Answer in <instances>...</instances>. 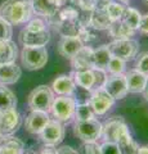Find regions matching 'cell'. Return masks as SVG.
<instances>
[{"instance_id": "obj_1", "label": "cell", "mask_w": 148, "mask_h": 154, "mask_svg": "<svg viewBox=\"0 0 148 154\" xmlns=\"http://www.w3.org/2000/svg\"><path fill=\"white\" fill-rule=\"evenodd\" d=\"M34 16L30 0H7L0 5V18L12 26L23 25Z\"/></svg>"}, {"instance_id": "obj_2", "label": "cell", "mask_w": 148, "mask_h": 154, "mask_svg": "<svg viewBox=\"0 0 148 154\" xmlns=\"http://www.w3.org/2000/svg\"><path fill=\"white\" fill-rule=\"evenodd\" d=\"M76 103L77 102L74 99L72 95H58L53 99L49 112L57 121L62 123H70L75 117Z\"/></svg>"}, {"instance_id": "obj_3", "label": "cell", "mask_w": 148, "mask_h": 154, "mask_svg": "<svg viewBox=\"0 0 148 154\" xmlns=\"http://www.w3.org/2000/svg\"><path fill=\"white\" fill-rule=\"evenodd\" d=\"M22 66L28 71L41 69L48 62V50L45 46H23L21 51Z\"/></svg>"}, {"instance_id": "obj_4", "label": "cell", "mask_w": 148, "mask_h": 154, "mask_svg": "<svg viewBox=\"0 0 148 154\" xmlns=\"http://www.w3.org/2000/svg\"><path fill=\"white\" fill-rule=\"evenodd\" d=\"M54 99V93L46 85H39L30 93L27 99L28 107L31 110H44L49 112Z\"/></svg>"}, {"instance_id": "obj_5", "label": "cell", "mask_w": 148, "mask_h": 154, "mask_svg": "<svg viewBox=\"0 0 148 154\" xmlns=\"http://www.w3.org/2000/svg\"><path fill=\"white\" fill-rule=\"evenodd\" d=\"M74 132L84 143L98 141L102 136V123L95 117L87 121H75Z\"/></svg>"}, {"instance_id": "obj_6", "label": "cell", "mask_w": 148, "mask_h": 154, "mask_svg": "<svg viewBox=\"0 0 148 154\" xmlns=\"http://www.w3.org/2000/svg\"><path fill=\"white\" fill-rule=\"evenodd\" d=\"M107 46L112 57H117L125 62L133 60L139 51V42L134 38L112 40Z\"/></svg>"}, {"instance_id": "obj_7", "label": "cell", "mask_w": 148, "mask_h": 154, "mask_svg": "<svg viewBox=\"0 0 148 154\" xmlns=\"http://www.w3.org/2000/svg\"><path fill=\"white\" fill-rule=\"evenodd\" d=\"M115 100L103 88H97L90 91V98L88 100L89 105L92 107L93 112L97 116H104L109 109L113 107Z\"/></svg>"}, {"instance_id": "obj_8", "label": "cell", "mask_w": 148, "mask_h": 154, "mask_svg": "<svg viewBox=\"0 0 148 154\" xmlns=\"http://www.w3.org/2000/svg\"><path fill=\"white\" fill-rule=\"evenodd\" d=\"M41 141L45 145L49 146H55L61 144L65 139V127L62 122L57 121V119H52L46 123V126L43 128V131L39 134Z\"/></svg>"}, {"instance_id": "obj_9", "label": "cell", "mask_w": 148, "mask_h": 154, "mask_svg": "<svg viewBox=\"0 0 148 154\" xmlns=\"http://www.w3.org/2000/svg\"><path fill=\"white\" fill-rule=\"evenodd\" d=\"M129 132V127L122 117H113L102 125V136L104 141L117 143L121 135Z\"/></svg>"}, {"instance_id": "obj_10", "label": "cell", "mask_w": 148, "mask_h": 154, "mask_svg": "<svg viewBox=\"0 0 148 154\" xmlns=\"http://www.w3.org/2000/svg\"><path fill=\"white\" fill-rule=\"evenodd\" d=\"M22 118L16 108L0 110V134L3 136L13 135L21 127Z\"/></svg>"}, {"instance_id": "obj_11", "label": "cell", "mask_w": 148, "mask_h": 154, "mask_svg": "<svg viewBox=\"0 0 148 154\" xmlns=\"http://www.w3.org/2000/svg\"><path fill=\"white\" fill-rule=\"evenodd\" d=\"M103 89L112 96L115 100H121L128 95V85L125 73L120 75H109L106 80Z\"/></svg>"}, {"instance_id": "obj_12", "label": "cell", "mask_w": 148, "mask_h": 154, "mask_svg": "<svg viewBox=\"0 0 148 154\" xmlns=\"http://www.w3.org/2000/svg\"><path fill=\"white\" fill-rule=\"evenodd\" d=\"M50 41L49 30L43 31H28L26 28L20 32V42L23 46H46Z\"/></svg>"}, {"instance_id": "obj_13", "label": "cell", "mask_w": 148, "mask_h": 154, "mask_svg": "<svg viewBox=\"0 0 148 154\" xmlns=\"http://www.w3.org/2000/svg\"><path fill=\"white\" fill-rule=\"evenodd\" d=\"M30 3L34 14L44 18L45 21L50 19L61 7H63L59 0H30Z\"/></svg>"}, {"instance_id": "obj_14", "label": "cell", "mask_w": 148, "mask_h": 154, "mask_svg": "<svg viewBox=\"0 0 148 154\" xmlns=\"http://www.w3.org/2000/svg\"><path fill=\"white\" fill-rule=\"evenodd\" d=\"M50 121L49 112L44 110H31V113L26 118V131L32 135H39L43 128L46 126V123Z\"/></svg>"}, {"instance_id": "obj_15", "label": "cell", "mask_w": 148, "mask_h": 154, "mask_svg": "<svg viewBox=\"0 0 148 154\" xmlns=\"http://www.w3.org/2000/svg\"><path fill=\"white\" fill-rule=\"evenodd\" d=\"M70 60L74 71H84L93 68V48L84 45Z\"/></svg>"}, {"instance_id": "obj_16", "label": "cell", "mask_w": 148, "mask_h": 154, "mask_svg": "<svg viewBox=\"0 0 148 154\" xmlns=\"http://www.w3.org/2000/svg\"><path fill=\"white\" fill-rule=\"evenodd\" d=\"M84 46V44L81 42V40L77 36H61V40L58 42V53L59 54L66 58V59H71L76 53H77L81 48Z\"/></svg>"}, {"instance_id": "obj_17", "label": "cell", "mask_w": 148, "mask_h": 154, "mask_svg": "<svg viewBox=\"0 0 148 154\" xmlns=\"http://www.w3.org/2000/svg\"><path fill=\"white\" fill-rule=\"evenodd\" d=\"M22 76L21 67L14 63L0 64V84L2 85H12L16 84Z\"/></svg>"}, {"instance_id": "obj_18", "label": "cell", "mask_w": 148, "mask_h": 154, "mask_svg": "<svg viewBox=\"0 0 148 154\" xmlns=\"http://www.w3.org/2000/svg\"><path fill=\"white\" fill-rule=\"evenodd\" d=\"M50 89L57 95H74L76 90V85L74 82L72 76L61 75L53 81Z\"/></svg>"}, {"instance_id": "obj_19", "label": "cell", "mask_w": 148, "mask_h": 154, "mask_svg": "<svg viewBox=\"0 0 148 154\" xmlns=\"http://www.w3.org/2000/svg\"><path fill=\"white\" fill-rule=\"evenodd\" d=\"M125 77H126V85L129 93L133 94L143 93V89H144L147 81V76L144 73H142V72L137 69H131L128 73H125Z\"/></svg>"}, {"instance_id": "obj_20", "label": "cell", "mask_w": 148, "mask_h": 154, "mask_svg": "<svg viewBox=\"0 0 148 154\" xmlns=\"http://www.w3.org/2000/svg\"><path fill=\"white\" fill-rule=\"evenodd\" d=\"M53 27L61 36H77L81 25L79 19H61L57 23H54Z\"/></svg>"}, {"instance_id": "obj_21", "label": "cell", "mask_w": 148, "mask_h": 154, "mask_svg": "<svg viewBox=\"0 0 148 154\" xmlns=\"http://www.w3.org/2000/svg\"><path fill=\"white\" fill-rule=\"evenodd\" d=\"M109 36L113 37V40H125V38H133L135 31L131 30L129 26H126L121 19L120 21L112 22L107 28Z\"/></svg>"}, {"instance_id": "obj_22", "label": "cell", "mask_w": 148, "mask_h": 154, "mask_svg": "<svg viewBox=\"0 0 148 154\" xmlns=\"http://www.w3.org/2000/svg\"><path fill=\"white\" fill-rule=\"evenodd\" d=\"M18 57V48L12 40L0 41V64L14 63Z\"/></svg>"}, {"instance_id": "obj_23", "label": "cell", "mask_w": 148, "mask_h": 154, "mask_svg": "<svg viewBox=\"0 0 148 154\" xmlns=\"http://www.w3.org/2000/svg\"><path fill=\"white\" fill-rule=\"evenodd\" d=\"M23 150H25L23 143L12 135L4 136L0 144V154H22Z\"/></svg>"}, {"instance_id": "obj_24", "label": "cell", "mask_w": 148, "mask_h": 154, "mask_svg": "<svg viewBox=\"0 0 148 154\" xmlns=\"http://www.w3.org/2000/svg\"><path fill=\"white\" fill-rule=\"evenodd\" d=\"M111 19L108 18L107 13L104 9H95L90 13V19H89V26L93 27L95 31H102L107 30L111 25Z\"/></svg>"}, {"instance_id": "obj_25", "label": "cell", "mask_w": 148, "mask_h": 154, "mask_svg": "<svg viewBox=\"0 0 148 154\" xmlns=\"http://www.w3.org/2000/svg\"><path fill=\"white\" fill-rule=\"evenodd\" d=\"M72 79L76 86L92 91L93 89V84H94V75H93V69H84V71H74L72 72Z\"/></svg>"}, {"instance_id": "obj_26", "label": "cell", "mask_w": 148, "mask_h": 154, "mask_svg": "<svg viewBox=\"0 0 148 154\" xmlns=\"http://www.w3.org/2000/svg\"><path fill=\"white\" fill-rule=\"evenodd\" d=\"M116 144H117L118 149H120L121 154H138V152H139V145H138L137 141L131 137L130 131L121 135Z\"/></svg>"}, {"instance_id": "obj_27", "label": "cell", "mask_w": 148, "mask_h": 154, "mask_svg": "<svg viewBox=\"0 0 148 154\" xmlns=\"http://www.w3.org/2000/svg\"><path fill=\"white\" fill-rule=\"evenodd\" d=\"M111 53L108 50L107 45H102L93 49V68H104L111 59Z\"/></svg>"}, {"instance_id": "obj_28", "label": "cell", "mask_w": 148, "mask_h": 154, "mask_svg": "<svg viewBox=\"0 0 148 154\" xmlns=\"http://www.w3.org/2000/svg\"><path fill=\"white\" fill-rule=\"evenodd\" d=\"M17 107V96L7 85L0 84V110H7Z\"/></svg>"}, {"instance_id": "obj_29", "label": "cell", "mask_w": 148, "mask_h": 154, "mask_svg": "<svg viewBox=\"0 0 148 154\" xmlns=\"http://www.w3.org/2000/svg\"><path fill=\"white\" fill-rule=\"evenodd\" d=\"M140 17L142 14L138 9L133 8V7H126L125 8V12L122 14V18L121 21L125 23L126 26H129L131 30L137 31L138 27H139V22H140Z\"/></svg>"}, {"instance_id": "obj_30", "label": "cell", "mask_w": 148, "mask_h": 154, "mask_svg": "<svg viewBox=\"0 0 148 154\" xmlns=\"http://www.w3.org/2000/svg\"><path fill=\"white\" fill-rule=\"evenodd\" d=\"M125 4H121L118 2H113V0H109L108 4L104 8L106 11L108 18L111 19V22H115V21H120L122 18V14L125 12Z\"/></svg>"}, {"instance_id": "obj_31", "label": "cell", "mask_w": 148, "mask_h": 154, "mask_svg": "<svg viewBox=\"0 0 148 154\" xmlns=\"http://www.w3.org/2000/svg\"><path fill=\"white\" fill-rule=\"evenodd\" d=\"M95 117L92 107L89 105L88 102L85 103H76L75 108V121H87V119H92Z\"/></svg>"}, {"instance_id": "obj_32", "label": "cell", "mask_w": 148, "mask_h": 154, "mask_svg": "<svg viewBox=\"0 0 148 154\" xmlns=\"http://www.w3.org/2000/svg\"><path fill=\"white\" fill-rule=\"evenodd\" d=\"M125 60L120 59L117 57H111L109 59L108 64L106 67V71L107 73L109 75H120V73H124L125 72Z\"/></svg>"}, {"instance_id": "obj_33", "label": "cell", "mask_w": 148, "mask_h": 154, "mask_svg": "<svg viewBox=\"0 0 148 154\" xmlns=\"http://www.w3.org/2000/svg\"><path fill=\"white\" fill-rule=\"evenodd\" d=\"M77 37L80 38L84 45L90 44V42H93L94 40H97V31H95L93 27H90L89 25L88 26H81Z\"/></svg>"}, {"instance_id": "obj_34", "label": "cell", "mask_w": 148, "mask_h": 154, "mask_svg": "<svg viewBox=\"0 0 148 154\" xmlns=\"http://www.w3.org/2000/svg\"><path fill=\"white\" fill-rule=\"evenodd\" d=\"M46 26H48V22L44 18H41L39 16H36V17L32 16L30 18V21L26 22L25 28L28 31H43V30H46L48 28Z\"/></svg>"}, {"instance_id": "obj_35", "label": "cell", "mask_w": 148, "mask_h": 154, "mask_svg": "<svg viewBox=\"0 0 148 154\" xmlns=\"http://www.w3.org/2000/svg\"><path fill=\"white\" fill-rule=\"evenodd\" d=\"M93 69V75H94V84H93V89L97 88H103L106 84V80L108 77L107 71L104 68H92ZM92 89V90H93Z\"/></svg>"}, {"instance_id": "obj_36", "label": "cell", "mask_w": 148, "mask_h": 154, "mask_svg": "<svg viewBox=\"0 0 148 154\" xmlns=\"http://www.w3.org/2000/svg\"><path fill=\"white\" fill-rule=\"evenodd\" d=\"M12 36H13L12 25L8 23L5 19L0 18V41L12 40Z\"/></svg>"}, {"instance_id": "obj_37", "label": "cell", "mask_w": 148, "mask_h": 154, "mask_svg": "<svg viewBox=\"0 0 148 154\" xmlns=\"http://www.w3.org/2000/svg\"><path fill=\"white\" fill-rule=\"evenodd\" d=\"M135 69L148 76V51L140 53L135 62Z\"/></svg>"}, {"instance_id": "obj_38", "label": "cell", "mask_w": 148, "mask_h": 154, "mask_svg": "<svg viewBox=\"0 0 148 154\" xmlns=\"http://www.w3.org/2000/svg\"><path fill=\"white\" fill-rule=\"evenodd\" d=\"M101 154H121V153L116 143L103 141V144H101Z\"/></svg>"}, {"instance_id": "obj_39", "label": "cell", "mask_w": 148, "mask_h": 154, "mask_svg": "<svg viewBox=\"0 0 148 154\" xmlns=\"http://www.w3.org/2000/svg\"><path fill=\"white\" fill-rule=\"evenodd\" d=\"M83 154H101V145L97 141L84 143Z\"/></svg>"}, {"instance_id": "obj_40", "label": "cell", "mask_w": 148, "mask_h": 154, "mask_svg": "<svg viewBox=\"0 0 148 154\" xmlns=\"http://www.w3.org/2000/svg\"><path fill=\"white\" fill-rule=\"evenodd\" d=\"M138 30H139V32L143 33V35H148V13L142 14Z\"/></svg>"}, {"instance_id": "obj_41", "label": "cell", "mask_w": 148, "mask_h": 154, "mask_svg": "<svg viewBox=\"0 0 148 154\" xmlns=\"http://www.w3.org/2000/svg\"><path fill=\"white\" fill-rule=\"evenodd\" d=\"M55 154H80V153L70 145H62L55 149Z\"/></svg>"}, {"instance_id": "obj_42", "label": "cell", "mask_w": 148, "mask_h": 154, "mask_svg": "<svg viewBox=\"0 0 148 154\" xmlns=\"http://www.w3.org/2000/svg\"><path fill=\"white\" fill-rule=\"evenodd\" d=\"M39 154H55V149L54 146H49V145H46L43 150L39 153Z\"/></svg>"}, {"instance_id": "obj_43", "label": "cell", "mask_w": 148, "mask_h": 154, "mask_svg": "<svg viewBox=\"0 0 148 154\" xmlns=\"http://www.w3.org/2000/svg\"><path fill=\"white\" fill-rule=\"evenodd\" d=\"M143 95H144L146 100L148 102V76H147V81H146V86H144V89H143Z\"/></svg>"}, {"instance_id": "obj_44", "label": "cell", "mask_w": 148, "mask_h": 154, "mask_svg": "<svg viewBox=\"0 0 148 154\" xmlns=\"http://www.w3.org/2000/svg\"><path fill=\"white\" fill-rule=\"evenodd\" d=\"M138 154H148V145L139 146V152H138Z\"/></svg>"}, {"instance_id": "obj_45", "label": "cell", "mask_w": 148, "mask_h": 154, "mask_svg": "<svg viewBox=\"0 0 148 154\" xmlns=\"http://www.w3.org/2000/svg\"><path fill=\"white\" fill-rule=\"evenodd\" d=\"M72 2H75V0H59V3L62 5H65V4H67V3H72Z\"/></svg>"}, {"instance_id": "obj_46", "label": "cell", "mask_w": 148, "mask_h": 154, "mask_svg": "<svg viewBox=\"0 0 148 154\" xmlns=\"http://www.w3.org/2000/svg\"><path fill=\"white\" fill-rule=\"evenodd\" d=\"M113 2H118V3H121V4H128L130 0H113Z\"/></svg>"}, {"instance_id": "obj_47", "label": "cell", "mask_w": 148, "mask_h": 154, "mask_svg": "<svg viewBox=\"0 0 148 154\" xmlns=\"http://www.w3.org/2000/svg\"><path fill=\"white\" fill-rule=\"evenodd\" d=\"M3 139H4V136H3V135H2V134H0V144H2V141H3Z\"/></svg>"}, {"instance_id": "obj_48", "label": "cell", "mask_w": 148, "mask_h": 154, "mask_svg": "<svg viewBox=\"0 0 148 154\" xmlns=\"http://www.w3.org/2000/svg\"><path fill=\"white\" fill-rule=\"evenodd\" d=\"M143 3H144V4H147V5H148V0H143Z\"/></svg>"}]
</instances>
